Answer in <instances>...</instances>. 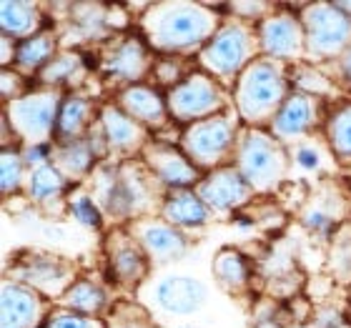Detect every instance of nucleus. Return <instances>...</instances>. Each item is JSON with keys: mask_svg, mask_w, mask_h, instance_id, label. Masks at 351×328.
Segmentation results:
<instances>
[{"mask_svg": "<svg viewBox=\"0 0 351 328\" xmlns=\"http://www.w3.org/2000/svg\"><path fill=\"white\" fill-rule=\"evenodd\" d=\"M286 155L278 138L261 131H249L239 143V173L254 190H271L281 183Z\"/></svg>", "mask_w": 351, "mask_h": 328, "instance_id": "7ed1b4c3", "label": "nucleus"}, {"mask_svg": "<svg viewBox=\"0 0 351 328\" xmlns=\"http://www.w3.org/2000/svg\"><path fill=\"white\" fill-rule=\"evenodd\" d=\"M23 283H28L33 291L48 293V296H58L66 291V286L73 281V273L68 266H63L60 261L51 258V255H30L23 261V266L18 268Z\"/></svg>", "mask_w": 351, "mask_h": 328, "instance_id": "4468645a", "label": "nucleus"}, {"mask_svg": "<svg viewBox=\"0 0 351 328\" xmlns=\"http://www.w3.org/2000/svg\"><path fill=\"white\" fill-rule=\"evenodd\" d=\"M306 33V51L311 55L331 58L351 48V15H346L337 3H316L301 15Z\"/></svg>", "mask_w": 351, "mask_h": 328, "instance_id": "20e7f679", "label": "nucleus"}, {"mask_svg": "<svg viewBox=\"0 0 351 328\" xmlns=\"http://www.w3.org/2000/svg\"><path fill=\"white\" fill-rule=\"evenodd\" d=\"M45 328H103V323L73 311H53L45 321Z\"/></svg>", "mask_w": 351, "mask_h": 328, "instance_id": "473e14b6", "label": "nucleus"}, {"mask_svg": "<svg viewBox=\"0 0 351 328\" xmlns=\"http://www.w3.org/2000/svg\"><path fill=\"white\" fill-rule=\"evenodd\" d=\"M66 175L60 173L58 168L45 163L40 168H33L28 181V193L36 201H48V198H58L66 190Z\"/></svg>", "mask_w": 351, "mask_h": 328, "instance_id": "bb28decb", "label": "nucleus"}, {"mask_svg": "<svg viewBox=\"0 0 351 328\" xmlns=\"http://www.w3.org/2000/svg\"><path fill=\"white\" fill-rule=\"evenodd\" d=\"M169 113L181 123H198L206 118L216 116L223 105L221 88L204 73L189 75L183 83L171 88L169 93Z\"/></svg>", "mask_w": 351, "mask_h": 328, "instance_id": "6e6552de", "label": "nucleus"}, {"mask_svg": "<svg viewBox=\"0 0 351 328\" xmlns=\"http://www.w3.org/2000/svg\"><path fill=\"white\" fill-rule=\"evenodd\" d=\"M304 220H306V226L314 228V231H326V228L331 226V218H329V216H326L324 211H316V208H314V211H308L306 218H304Z\"/></svg>", "mask_w": 351, "mask_h": 328, "instance_id": "e433bc0d", "label": "nucleus"}, {"mask_svg": "<svg viewBox=\"0 0 351 328\" xmlns=\"http://www.w3.org/2000/svg\"><path fill=\"white\" fill-rule=\"evenodd\" d=\"M341 68H344V75H346V81L351 83V48L344 53V60H341Z\"/></svg>", "mask_w": 351, "mask_h": 328, "instance_id": "58836bf2", "label": "nucleus"}, {"mask_svg": "<svg viewBox=\"0 0 351 328\" xmlns=\"http://www.w3.org/2000/svg\"><path fill=\"white\" fill-rule=\"evenodd\" d=\"M103 123V136L108 140L110 148L116 151H136V148L146 140V131L138 121H133L128 113H123L121 108L106 105L101 113Z\"/></svg>", "mask_w": 351, "mask_h": 328, "instance_id": "f3484780", "label": "nucleus"}, {"mask_svg": "<svg viewBox=\"0 0 351 328\" xmlns=\"http://www.w3.org/2000/svg\"><path fill=\"white\" fill-rule=\"evenodd\" d=\"M148 43L158 51H186L211 40L216 30V15L206 5L193 3H158L143 21Z\"/></svg>", "mask_w": 351, "mask_h": 328, "instance_id": "f257e3e1", "label": "nucleus"}, {"mask_svg": "<svg viewBox=\"0 0 351 328\" xmlns=\"http://www.w3.org/2000/svg\"><path fill=\"white\" fill-rule=\"evenodd\" d=\"M43 318V301L30 286L3 283V328H36Z\"/></svg>", "mask_w": 351, "mask_h": 328, "instance_id": "ddd939ff", "label": "nucleus"}, {"mask_svg": "<svg viewBox=\"0 0 351 328\" xmlns=\"http://www.w3.org/2000/svg\"><path fill=\"white\" fill-rule=\"evenodd\" d=\"M121 108H123V113H128L133 121L154 125V128L163 125L166 118L171 116L169 103L163 101L158 90H154V88H148V86L125 88L123 93H121Z\"/></svg>", "mask_w": 351, "mask_h": 328, "instance_id": "dca6fc26", "label": "nucleus"}, {"mask_svg": "<svg viewBox=\"0 0 351 328\" xmlns=\"http://www.w3.org/2000/svg\"><path fill=\"white\" fill-rule=\"evenodd\" d=\"M296 328H319V326H296Z\"/></svg>", "mask_w": 351, "mask_h": 328, "instance_id": "37998d69", "label": "nucleus"}, {"mask_svg": "<svg viewBox=\"0 0 351 328\" xmlns=\"http://www.w3.org/2000/svg\"><path fill=\"white\" fill-rule=\"evenodd\" d=\"M88 110H90V103L83 95H71V98L63 101L58 113V123H56V136L63 143L81 138L83 128L88 125Z\"/></svg>", "mask_w": 351, "mask_h": 328, "instance_id": "412c9836", "label": "nucleus"}, {"mask_svg": "<svg viewBox=\"0 0 351 328\" xmlns=\"http://www.w3.org/2000/svg\"><path fill=\"white\" fill-rule=\"evenodd\" d=\"M256 51L254 38L243 25L239 23H228L208 40V45L201 53V63H204L211 73H216L221 81H234L236 75L246 71L254 63L251 55Z\"/></svg>", "mask_w": 351, "mask_h": 328, "instance_id": "423d86ee", "label": "nucleus"}, {"mask_svg": "<svg viewBox=\"0 0 351 328\" xmlns=\"http://www.w3.org/2000/svg\"><path fill=\"white\" fill-rule=\"evenodd\" d=\"M138 238L141 246L146 248V253L151 258H156V261H171V258L183 255V251H186V238L171 226L156 223V220L141 223Z\"/></svg>", "mask_w": 351, "mask_h": 328, "instance_id": "6ab92c4d", "label": "nucleus"}, {"mask_svg": "<svg viewBox=\"0 0 351 328\" xmlns=\"http://www.w3.org/2000/svg\"><path fill=\"white\" fill-rule=\"evenodd\" d=\"M103 68L118 81H138L148 71V53L141 45V40L131 38L108 53V58L103 60Z\"/></svg>", "mask_w": 351, "mask_h": 328, "instance_id": "a211bd4d", "label": "nucleus"}, {"mask_svg": "<svg viewBox=\"0 0 351 328\" xmlns=\"http://www.w3.org/2000/svg\"><path fill=\"white\" fill-rule=\"evenodd\" d=\"M234 138L236 121H231V116H211L189 125L183 133V151L196 168H211L231 151Z\"/></svg>", "mask_w": 351, "mask_h": 328, "instance_id": "0eeeda50", "label": "nucleus"}, {"mask_svg": "<svg viewBox=\"0 0 351 328\" xmlns=\"http://www.w3.org/2000/svg\"><path fill=\"white\" fill-rule=\"evenodd\" d=\"M296 163L301 168H306V171H316V168L322 166V153L316 151L314 146H299L296 148V153H293Z\"/></svg>", "mask_w": 351, "mask_h": 328, "instance_id": "72a5a7b5", "label": "nucleus"}, {"mask_svg": "<svg viewBox=\"0 0 351 328\" xmlns=\"http://www.w3.org/2000/svg\"><path fill=\"white\" fill-rule=\"evenodd\" d=\"M78 71H81V55L66 53V55L53 58L51 63L40 71V81L48 83V86H58V83H63V81H71Z\"/></svg>", "mask_w": 351, "mask_h": 328, "instance_id": "c756f323", "label": "nucleus"}, {"mask_svg": "<svg viewBox=\"0 0 351 328\" xmlns=\"http://www.w3.org/2000/svg\"><path fill=\"white\" fill-rule=\"evenodd\" d=\"M341 328H351V326H346V323H344V326H341Z\"/></svg>", "mask_w": 351, "mask_h": 328, "instance_id": "c03bdc74", "label": "nucleus"}, {"mask_svg": "<svg viewBox=\"0 0 351 328\" xmlns=\"http://www.w3.org/2000/svg\"><path fill=\"white\" fill-rule=\"evenodd\" d=\"M258 328H278V326H276V323H261Z\"/></svg>", "mask_w": 351, "mask_h": 328, "instance_id": "79ce46f5", "label": "nucleus"}, {"mask_svg": "<svg viewBox=\"0 0 351 328\" xmlns=\"http://www.w3.org/2000/svg\"><path fill=\"white\" fill-rule=\"evenodd\" d=\"M258 43L271 60H291L299 58L304 51L306 33H304V25L293 21L291 15H271L261 23Z\"/></svg>", "mask_w": 351, "mask_h": 328, "instance_id": "9d476101", "label": "nucleus"}, {"mask_svg": "<svg viewBox=\"0 0 351 328\" xmlns=\"http://www.w3.org/2000/svg\"><path fill=\"white\" fill-rule=\"evenodd\" d=\"M3 63H10V38L3 36Z\"/></svg>", "mask_w": 351, "mask_h": 328, "instance_id": "ea45409f", "label": "nucleus"}, {"mask_svg": "<svg viewBox=\"0 0 351 328\" xmlns=\"http://www.w3.org/2000/svg\"><path fill=\"white\" fill-rule=\"evenodd\" d=\"M251 190L254 188L239 173V168H219V171H213L208 178L198 183L196 193L208 208L219 213H228L246 203Z\"/></svg>", "mask_w": 351, "mask_h": 328, "instance_id": "1a4fd4ad", "label": "nucleus"}, {"mask_svg": "<svg viewBox=\"0 0 351 328\" xmlns=\"http://www.w3.org/2000/svg\"><path fill=\"white\" fill-rule=\"evenodd\" d=\"M95 161V153L90 143L86 140H71V143H63L56 155V168H58L63 175H83L90 171Z\"/></svg>", "mask_w": 351, "mask_h": 328, "instance_id": "393cba45", "label": "nucleus"}, {"mask_svg": "<svg viewBox=\"0 0 351 328\" xmlns=\"http://www.w3.org/2000/svg\"><path fill=\"white\" fill-rule=\"evenodd\" d=\"M329 140H331L334 153H337L339 158L351 161V105H344L339 113L331 116Z\"/></svg>", "mask_w": 351, "mask_h": 328, "instance_id": "c85d7f7f", "label": "nucleus"}, {"mask_svg": "<svg viewBox=\"0 0 351 328\" xmlns=\"http://www.w3.org/2000/svg\"><path fill=\"white\" fill-rule=\"evenodd\" d=\"M71 213H73L75 220H81L83 226H90V228L101 226V211H98V203H95L90 196H86V193H78V196L71 198Z\"/></svg>", "mask_w": 351, "mask_h": 328, "instance_id": "2f4dec72", "label": "nucleus"}, {"mask_svg": "<svg viewBox=\"0 0 351 328\" xmlns=\"http://www.w3.org/2000/svg\"><path fill=\"white\" fill-rule=\"evenodd\" d=\"M23 155L15 153V151H3V158H0V166H3V193H13L21 186L23 178Z\"/></svg>", "mask_w": 351, "mask_h": 328, "instance_id": "7c9ffc66", "label": "nucleus"}, {"mask_svg": "<svg viewBox=\"0 0 351 328\" xmlns=\"http://www.w3.org/2000/svg\"><path fill=\"white\" fill-rule=\"evenodd\" d=\"M18 93H21V78L10 71H3V98L5 101H18Z\"/></svg>", "mask_w": 351, "mask_h": 328, "instance_id": "c9c22d12", "label": "nucleus"}, {"mask_svg": "<svg viewBox=\"0 0 351 328\" xmlns=\"http://www.w3.org/2000/svg\"><path fill=\"white\" fill-rule=\"evenodd\" d=\"M108 303L103 288H98L95 283H88V281H81V283H73L66 291V299H63V306L73 314H98L103 306Z\"/></svg>", "mask_w": 351, "mask_h": 328, "instance_id": "a878e982", "label": "nucleus"}, {"mask_svg": "<svg viewBox=\"0 0 351 328\" xmlns=\"http://www.w3.org/2000/svg\"><path fill=\"white\" fill-rule=\"evenodd\" d=\"M286 98V78L278 60L258 58L239 75L236 105L241 118L249 123L274 121Z\"/></svg>", "mask_w": 351, "mask_h": 328, "instance_id": "f03ea898", "label": "nucleus"}, {"mask_svg": "<svg viewBox=\"0 0 351 328\" xmlns=\"http://www.w3.org/2000/svg\"><path fill=\"white\" fill-rule=\"evenodd\" d=\"M3 36L15 38H33L38 28V10L33 3H18V0H5L3 5Z\"/></svg>", "mask_w": 351, "mask_h": 328, "instance_id": "4be33fe9", "label": "nucleus"}, {"mask_svg": "<svg viewBox=\"0 0 351 328\" xmlns=\"http://www.w3.org/2000/svg\"><path fill=\"white\" fill-rule=\"evenodd\" d=\"M163 218L173 226H204L208 220V205L193 190L173 188L163 203Z\"/></svg>", "mask_w": 351, "mask_h": 328, "instance_id": "aec40b11", "label": "nucleus"}, {"mask_svg": "<svg viewBox=\"0 0 351 328\" xmlns=\"http://www.w3.org/2000/svg\"><path fill=\"white\" fill-rule=\"evenodd\" d=\"M339 8H341V10H344L346 15H351V3H337Z\"/></svg>", "mask_w": 351, "mask_h": 328, "instance_id": "a19ab883", "label": "nucleus"}, {"mask_svg": "<svg viewBox=\"0 0 351 328\" xmlns=\"http://www.w3.org/2000/svg\"><path fill=\"white\" fill-rule=\"evenodd\" d=\"M143 155H146V163L154 171V175L166 186L186 188L198 181V168L166 143H146Z\"/></svg>", "mask_w": 351, "mask_h": 328, "instance_id": "f8f14e48", "label": "nucleus"}, {"mask_svg": "<svg viewBox=\"0 0 351 328\" xmlns=\"http://www.w3.org/2000/svg\"><path fill=\"white\" fill-rule=\"evenodd\" d=\"M266 3H236V5H231V10H236V13H246V15H256L261 13V10H266Z\"/></svg>", "mask_w": 351, "mask_h": 328, "instance_id": "4c0bfd02", "label": "nucleus"}, {"mask_svg": "<svg viewBox=\"0 0 351 328\" xmlns=\"http://www.w3.org/2000/svg\"><path fill=\"white\" fill-rule=\"evenodd\" d=\"M60 105L58 90L23 95L8 105V121L23 140H28V146L48 143L51 133H56Z\"/></svg>", "mask_w": 351, "mask_h": 328, "instance_id": "39448f33", "label": "nucleus"}, {"mask_svg": "<svg viewBox=\"0 0 351 328\" xmlns=\"http://www.w3.org/2000/svg\"><path fill=\"white\" fill-rule=\"evenodd\" d=\"M110 268L121 283H136L146 276V258L131 243H121L110 251Z\"/></svg>", "mask_w": 351, "mask_h": 328, "instance_id": "b1692460", "label": "nucleus"}, {"mask_svg": "<svg viewBox=\"0 0 351 328\" xmlns=\"http://www.w3.org/2000/svg\"><path fill=\"white\" fill-rule=\"evenodd\" d=\"M213 273L221 283L228 286V288H241L249 278V268H246V261H243L241 253H236L231 248H223L219 255H216V263H213Z\"/></svg>", "mask_w": 351, "mask_h": 328, "instance_id": "cd10ccee", "label": "nucleus"}, {"mask_svg": "<svg viewBox=\"0 0 351 328\" xmlns=\"http://www.w3.org/2000/svg\"><path fill=\"white\" fill-rule=\"evenodd\" d=\"M316 123V103L308 93H293L286 98L276 118L271 121V133L278 140L299 138Z\"/></svg>", "mask_w": 351, "mask_h": 328, "instance_id": "2eb2a0df", "label": "nucleus"}, {"mask_svg": "<svg viewBox=\"0 0 351 328\" xmlns=\"http://www.w3.org/2000/svg\"><path fill=\"white\" fill-rule=\"evenodd\" d=\"M48 155H51V148L48 143H38V146H28L25 148V153H23V161L28 163V166H45L48 163Z\"/></svg>", "mask_w": 351, "mask_h": 328, "instance_id": "f704fd0d", "label": "nucleus"}, {"mask_svg": "<svg viewBox=\"0 0 351 328\" xmlns=\"http://www.w3.org/2000/svg\"><path fill=\"white\" fill-rule=\"evenodd\" d=\"M154 299L166 314L189 316L201 308L206 299V286L191 276H166L154 288Z\"/></svg>", "mask_w": 351, "mask_h": 328, "instance_id": "9b49d317", "label": "nucleus"}, {"mask_svg": "<svg viewBox=\"0 0 351 328\" xmlns=\"http://www.w3.org/2000/svg\"><path fill=\"white\" fill-rule=\"evenodd\" d=\"M53 53H56V36L38 33V36L23 40L15 53V63L23 71H43L53 60Z\"/></svg>", "mask_w": 351, "mask_h": 328, "instance_id": "5701e85b", "label": "nucleus"}]
</instances>
